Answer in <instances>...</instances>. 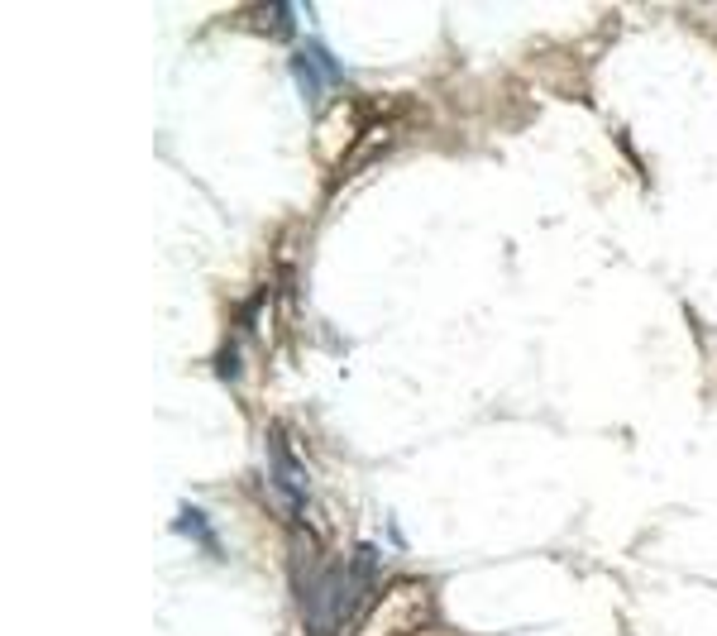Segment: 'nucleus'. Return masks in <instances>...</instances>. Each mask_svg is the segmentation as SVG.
Segmentation results:
<instances>
[{
    "label": "nucleus",
    "instance_id": "f257e3e1",
    "mask_svg": "<svg viewBox=\"0 0 717 636\" xmlns=\"http://www.w3.org/2000/svg\"><path fill=\"white\" fill-rule=\"evenodd\" d=\"M431 617V589L426 584H392L378 603H373V613L364 617V627L359 636H407L416 632L421 622Z\"/></svg>",
    "mask_w": 717,
    "mask_h": 636
},
{
    "label": "nucleus",
    "instance_id": "7ed1b4c3",
    "mask_svg": "<svg viewBox=\"0 0 717 636\" xmlns=\"http://www.w3.org/2000/svg\"><path fill=\"white\" fill-rule=\"evenodd\" d=\"M177 527L182 531H196L192 541H201V546H211L220 555V541H216V527H206V522H201V512H196V507H182V512H177Z\"/></svg>",
    "mask_w": 717,
    "mask_h": 636
},
{
    "label": "nucleus",
    "instance_id": "f03ea898",
    "mask_svg": "<svg viewBox=\"0 0 717 636\" xmlns=\"http://www.w3.org/2000/svg\"><path fill=\"white\" fill-rule=\"evenodd\" d=\"M268 460H273V483L292 498L297 512H306V498H311V493H306V469L297 464L292 445H283V431H273V436H268Z\"/></svg>",
    "mask_w": 717,
    "mask_h": 636
}]
</instances>
